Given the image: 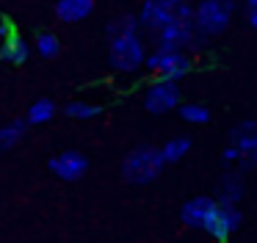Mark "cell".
I'll list each match as a JSON object with an SVG mask.
<instances>
[{
    "label": "cell",
    "mask_w": 257,
    "mask_h": 243,
    "mask_svg": "<svg viewBox=\"0 0 257 243\" xmlns=\"http://www.w3.org/2000/svg\"><path fill=\"white\" fill-rule=\"evenodd\" d=\"M144 58H147V47L139 31L108 39V64L116 75H127V77L139 75L144 69Z\"/></svg>",
    "instance_id": "cell-1"
},
{
    "label": "cell",
    "mask_w": 257,
    "mask_h": 243,
    "mask_svg": "<svg viewBox=\"0 0 257 243\" xmlns=\"http://www.w3.org/2000/svg\"><path fill=\"white\" fill-rule=\"evenodd\" d=\"M191 3L188 0H144L139 11V28L150 33H158L163 28L174 25V22H183V20H191Z\"/></svg>",
    "instance_id": "cell-2"
},
{
    "label": "cell",
    "mask_w": 257,
    "mask_h": 243,
    "mask_svg": "<svg viewBox=\"0 0 257 243\" xmlns=\"http://www.w3.org/2000/svg\"><path fill=\"white\" fill-rule=\"evenodd\" d=\"M163 158L158 152V147H136L124 155L122 160V177L130 182V185H150L152 180H158L163 171Z\"/></svg>",
    "instance_id": "cell-3"
},
{
    "label": "cell",
    "mask_w": 257,
    "mask_h": 243,
    "mask_svg": "<svg viewBox=\"0 0 257 243\" xmlns=\"http://www.w3.org/2000/svg\"><path fill=\"white\" fill-rule=\"evenodd\" d=\"M144 69L152 77H161V80H183L185 75H191L194 69V58L185 50H163L155 47L147 53L144 58Z\"/></svg>",
    "instance_id": "cell-4"
},
{
    "label": "cell",
    "mask_w": 257,
    "mask_h": 243,
    "mask_svg": "<svg viewBox=\"0 0 257 243\" xmlns=\"http://www.w3.org/2000/svg\"><path fill=\"white\" fill-rule=\"evenodd\" d=\"M235 14V0H202L194 11H191V22L199 33H205L207 39L218 36L229 28Z\"/></svg>",
    "instance_id": "cell-5"
},
{
    "label": "cell",
    "mask_w": 257,
    "mask_h": 243,
    "mask_svg": "<svg viewBox=\"0 0 257 243\" xmlns=\"http://www.w3.org/2000/svg\"><path fill=\"white\" fill-rule=\"evenodd\" d=\"M205 44H207V36L196 31L191 20L174 22V25L155 33V47H163V50H185V53H191V50H202Z\"/></svg>",
    "instance_id": "cell-6"
},
{
    "label": "cell",
    "mask_w": 257,
    "mask_h": 243,
    "mask_svg": "<svg viewBox=\"0 0 257 243\" xmlns=\"http://www.w3.org/2000/svg\"><path fill=\"white\" fill-rule=\"evenodd\" d=\"M180 102H183V91H180L177 80H161V77H155L144 91V108L155 116L177 110Z\"/></svg>",
    "instance_id": "cell-7"
},
{
    "label": "cell",
    "mask_w": 257,
    "mask_h": 243,
    "mask_svg": "<svg viewBox=\"0 0 257 243\" xmlns=\"http://www.w3.org/2000/svg\"><path fill=\"white\" fill-rule=\"evenodd\" d=\"M47 169L64 182H78V180H83L86 171H89V158H86L83 152H78V149H64V152L53 155V158L47 160Z\"/></svg>",
    "instance_id": "cell-8"
},
{
    "label": "cell",
    "mask_w": 257,
    "mask_h": 243,
    "mask_svg": "<svg viewBox=\"0 0 257 243\" xmlns=\"http://www.w3.org/2000/svg\"><path fill=\"white\" fill-rule=\"evenodd\" d=\"M229 144L238 149L240 169H257V122H240L235 125Z\"/></svg>",
    "instance_id": "cell-9"
},
{
    "label": "cell",
    "mask_w": 257,
    "mask_h": 243,
    "mask_svg": "<svg viewBox=\"0 0 257 243\" xmlns=\"http://www.w3.org/2000/svg\"><path fill=\"white\" fill-rule=\"evenodd\" d=\"M240 224H243V215H240L238 204H221L218 202V207H216V213H213V218H210V224H207L205 232L213 240L224 243L232 232L240 229Z\"/></svg>",
    "instance_id": "cell-10"
},
{
    "label": "cell",
    "mask_w": 257,
    "mask_h": 243,
    "mask_svg": "<svg viewBox=\"0 0 257 243\" xmlns=\"http://www.w3.org/2000/svg\"><path fill=\"white\" fill-rule=\"evenodd\" d=\"M216 207H218V202L213 196H191L180 207V221L185 226H191V229H207Z\"/></svg>",
    "instance_id": "cell-11"
},
{
    "label": "cell",
    "mask_w": 257,
    "mask_h": 243,
    "mask_svg": "<svg viewBox=\"0 0 257 243\" xmlns=\"http://www.w3.org/2000/svg\"><path fill=\"white\" fill-rule=\"evenodd\" d=\"M28 58H31V44L12 28L3 36V44H0V61H6L12 66H23Z\"/></svg>",
    "instance_id": "cell-12"
},
{
    "label": "cell",
    "mask_w": 257,
    "mask_h": 243,
    "mask_svg": "<svg viewBox=\"0 0 257 243\" xmlns=\"http://www.w3.org/2000/svg\"><path fill=\"white\" fill-rule=\"evenodd\" d=\"M94 11V0H58L56 3V20L64 25H78L86 22Z\"/></svg>",
    "instance_id": "cell-13"
},
{
    "label": "cell",
    "mask_w": 257,
    "mask_h": 243,
    "mask_svg": "<svg viewBox=\"0 0 257 243\" xmlns=\"http://www.w3.org/2000/svg\"><path fill=\"white\" fill-rule=\"evenodd\" d=\"M243 196V177L240 171H227V174L218 180V199L221 204H238Z\"/></svg>",
    "instance_id": "cell-14"
},
{
    "label": "cell",
    "mask_w": 257,
    "mask_h": 243,
    "mask_svg": "<svg viewBox=\"0 0 257 243\" xmlns=\"http://www.w3.org/2000/svg\"><path fill=\"white\" fill-rule=\"evenodd\" d=\"M25 133H28V122L25 119H14V122H9V125H3L0 127V152L14 149L25 138Z\"/></svg>",
    "instance_id": "cell-15"
},
{
    "label": "cell",
    "mask_w": 257,
    "mask_h": 243,
    "mask_svg": "<svg viewBox=\"0 0 257 243\" xmlns=\"http://www.w3.org/2000/svg\"><path fill=\"white\" fill-rule=\"evenodd\" d=\"M56 102H53L50 97H39L34 99V102L28 105V113H25V122L28 125H47V122L56 116Z\"/></svg>",
    "instance_id": "cell-16"
},
{
    "label": "cell",
    "mask_w": 257,
    "mask_h": 243,
    "mask_svg": "<svg viewBox=\"0 0 257 243\" xmlns=\"http://www.w3.org/2000/svg\"><path fill=\"white\" fill-rule=\"evenodd\" d=\"M158 152H161L163 163H177V160H183L185 155L191 152V138L188 136H174V138H169Z\"/></svg>",
    "instance_id": "cell-17"
},
{
    "label": "cell",
    "mask_w": 257,
    "mask_h": 243,
    "mask_svg": "<svg viewBox=\"0 0 257 243\" xmlns=\"http://www.w3.org/2000/svg\"><path fill=\"white\" fill-rule=\"evenodd\" d=\"M34 50L42 55V58L53 61V58L61 55V39H58L53 31H42V33H36V39H34Z\"/></svg>",
    "instance_id": "cell-18"
},
{
    "label": "cell",
    "mask_w": 257,
    "mask_h": 243,
    "mask_svg": "<svg viewBox=\"0 0 257 243\" xmlns=\"http://www.w3.org/2000/svg\"><path fill=\"white\" fill-rule=\"evenodd\" d=\"M177 113H180V119L188 122V125H207V122H210V108L202 105V102H180Z\"/></svg>",
    "instance_id": "cell-19"
},
{
    "label": "cell",
    "mask_w": 257,
    "mask_h": 243,
    "mask_svg": "<svg viewBox=\"0 0 257 243\" xmlns=\"http://www.w3.org/2000/svg\"><path fill=\"white\" fill-rule=\"evenodd\" d=\"M64 113L69 116V119H94V116L102 113V105H94V102H86V99H72V102L64 105Z\"/></svg>",
    "instance_id": "cell-20"
},
{
    "label": "cell",
    "mask_w": 257,
    "mask_h": 243,
    "mask_svg": "<svg viewBox=\"0 0 257 243\" xmlns=\"http://www.w3.org/2000/svg\"><path fill=\"white\" fill-rule=\"evenodd\" d=\"M136 31H139V20H136V14H122V17H116L113 22H108V28H105L108 39L122 36V33H136Z\"/></svg>",
    "instance_id": "cell-21"
},
{
    "label": "cell",
    "mask_w": 257,
    "mask_h": 243,
    "mask_svg": "<svg viewBox=\"0 0 257 243\" xmlns=\"http://www.w3.org/2000/svg\"><path fill=\"white\" fill-rule=\"evenodd\" d=\"M246 22L257 31V0H246Z\"/></svg>",
    "instance_id": "cell-22"
},
{
    "label": "cell",
    "mask_w": 257,
    "mask_h": 243,
    "mask_svg": "<svg viewBox=\"0 0 257 243\" xmlns=\"http://www.w3.org/2000/svg\"><path fill=\"white\" fill-rule=\"evenodd\" d=\"M221 163L224 166H232V163H238V149L229 144V147H224V152H221Z\"/></svg>",
    "instance_id": "cell-23"
},
{
    "label": "cell",
    "mask_w": 257,
    "mask_h": 243,
    "mask_svg": "<svg viewBox=\"0 0 257 243\" xmlns=\"http://www.w3.org/2000/svg\"><path fill=\"white\" fill-rule=\"evenodd\" d=\"M9 31H12V22H9V20H3V17H0V39L6 36Z\"/></svg>",
    "instance_id": "cell-24"
}]
</instances>
